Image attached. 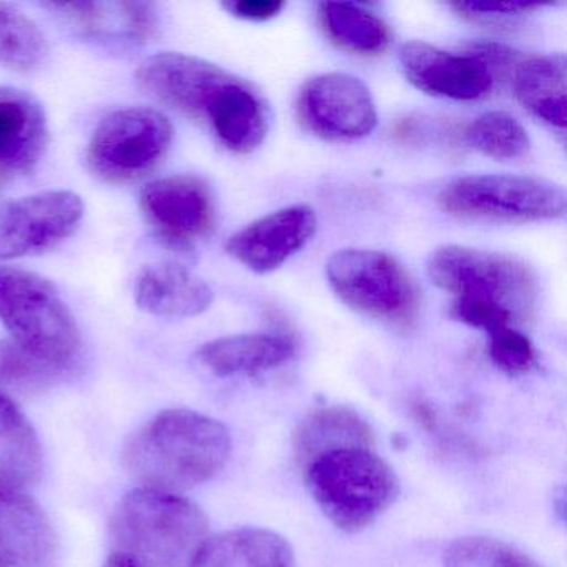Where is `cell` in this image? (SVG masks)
<instances>
[{
	"mask_svg": "<svg viewBox=\"0 0 567 567\" xmlns=\"http://www.w3.org/2000/svg\"><path fill=\"white\" fill-rule=\"evenodd\" d=\"M137 82L162 104L207 124L235 154L257 151L270 131V109L260 92L204 59L152 55L138 68Z\"/></svg>",
	"mask_w": 567,
	"mask_h": 567,
	"instance_id": "obj_1",
	"label": "cell"
},
{
	"mask_svg": "<svg viewBox=\"0 0 567 567\" xmlns=\"http://www.w3.org/2000/svg\"><path fill=\"white\" fill-rule=\"evenodd\" d=\"M230 453V431L220 421L197 411L167 410L131 437L124 464L147 489L178 494L210 481Z\"/></svg>",
	"mask_w": 567,
	"mask_h": 567,
	"instance_id": "obj_2",
	"label": "cell"
},
{
	"mask_svg": "<svg viewBox=\"0 0 567 567\" xmlns=\"http://www.w3.org/2000/svg\"><path fill=\"white\" fill-rule=\"evenodd\" d=\"M111 530L117 553L141 567H190L208 539V519L178 494L141 487L122 497Z\"/></svg>",
	"mask_w": 567,
	"mask_h": 567,
	"instance_id": "obj_3",
	"label": "cell"
},
{
	"mask_svg": "<svg viewBox=\"0 0 567 567\" xmlns=\"http://www.w3.org/2000/svg\"><path fill=\"white\" fill-rule=\"evenodd\" d=\"M305 480L324 516L344 533H360L400 496L393 467L374 447L351 446L321 454L305 467Z\"/></svg>",
	"mask_w": 567,
	"mask_h": 567,
	"instance_id": "obj_4",
	"label": "cell"
},
{
	"mask_svg": "<svg viewBox=\"0 0 567 567\" xmlns=\"http://www.w3.org/2000/svg\"><path fill=\"white\" fill-rule=\"evenodd\" d=\"M0 321L32 357L62 370L74 367L81 330L51 281L21 268L0 267Z\"/></svg>",
	"mask_w": 567,
	"mask_h": 567,
	"instance_id": "obj_5",
	"label": "cell"
},
{
	"mask_svg": "<svg viewBox=\"0 0 567 567\" xmlns=\"http://www.w3.org/2000/svg\"><path fill=\"white\" fill-rule=\"evenodd\" d=\"M427 274L437 288L454 298L499 305L517 323L529 320L536 311L537 277L519 258L447 245L431 255Z\"/></svg>",
	"mask_w": 567,
	"mask_h": 567,
	"instance_id": "obj_6",
	"label": "cell"
},
{
	"mask_svg": "<svg viewBox=\"0 0 567 567\" xmlns=\"http://www.w3.org/2000/svg\"><path fill=\"white\" fill-rule=\"evenodd\" d=\"M328 281L343 303L391 327L410 328L420 315V291L403 265L383 251H337Z\"/></svg>",
	"mask_w": 567,
	"mask_h": 567,
	"instance_id": "obj_7",
	"label": "cell"
},
{
	"mask_svg": "<svg viewBox=\"0 0 567 567\" xmlns=\"http://www.w3.org/2000/svg\"><path fill=\"white\" fill-rule=\"evenodd\" d=\"M444 214L496 221H549L566 214L563 188L524 175H470L437 195Z\"/></svg>",
	"mask_w": 567,
	"mask_h": 567,
	"instance_id": "obj_8",
	"label": "cell"
},
{
	"mask_svg": "<svg viewBox=\"0 0 567 567\" xmlns=\"http://www.w3.org/2000/svg\"><path fill=\"white\" fill-rule=\"evenodd\" d=\"M174 141L171 121L154 109H124L102 118L87 148L91 171L109 184H134L167 157Z\"/></svg>",
	"mask_w": 567,
	"mask_h": 567,
	"instance_id": "obj_9",
	"label": "cell"
},
{
	"mask_svg": "<svg viewBox=\"0 0 567 567\" xmlns=\"http://www.w3.org/2000/svg\"><path fill=\"white\" fill-rule=\"evenodd\" d=\"M301 127L323 141H357L377 127V105L370 89L348 74H323L305 82L298 92Z\"/></svg>",
	"mask_w": 567,
	"mask_h": 567,
	"instance_id": "obj_10",
	"label": "cell"
},
{
	"mask_svg": "<svg viewBox=\"0 0 567 567\" xmlns=\"http://www.w3.org/2000/svg\"><path fill=\"white\" fill-rule=\"evenodd\" d=\"M84 217L74 192L51 190L12 202L0 212V260L44 254L71 237Z\"/></svg>",
	"mask_w": 567,
	"mask_h": 567,
	"instance_id": "obj_11",
	"label": "cell"
},
{
	"mask_svg": "<svg viewBox=\"0 0 567 567\" xmlns=\"http://www.w3.org/2000/svg\"><path fill=\"white\" fill-rule=\"evenodd\" d=\"M141 208L157 238L174 250H190L215 224L210 188L192 175L152 182L142 192Z\"/></svg>",
	"mask_w": 567,
	"mask_h": 567,
	"instance_id": "obj_12",
	"label": "cell"
},
{
	"mask_svg": "<svg viewBox=\"0 0 567 567\" xmlns=\"http://www.w3.org/2000/svg\"><path fill=\"white\" fill-rule=\"evenodd\" d=\"M400 64L410 84L434 97L480 101L494 84L493 72L473 54H451L426 42L404 44Z\"/></svg>",
	"mask_w": 567,
	"mask_h": 567,
	"instance_id": "obj_13",
	"label": "cell"
},
{
	"mask_svg": "<svg viewBox=\"0 0 567 567\" xmlns=\"http://www.w3.org/2000/svg\"><path fill=\"white\" fill-rule=\"evenodd\" d=\"M315 231L317 214L313 208L293 205L258 218L244 230L231 235L227 251L248 270L270 274L300 251Z\"/></svg>",
	"mask_w": 567,
	"mask_h": 567,
	"instance_id": "obj_14",
	"label": "cell"
},
{
	"mask_svg": "<svg viewBox=\"0 0 567 567\" xmlns=\"http://www.w3.org/2000/svg\"><path fill=\"white\" fill-rule=\"evenodd\" d=\"M58 556L44 509L21 491H0V567H54Z\"/></svg>",
	"mask_w": 567,
	"mask_h": 567,
	"instance_id": "obj_15",
	"label": "cell"
},
{
	"mask_svg": "<svg viewBox=\"0 0 567 567\" xmlns=\"http://www.w3.org/2000/svg\"><path fill=\"white\" fill-rule=\"evenodd\" d=\"M44 109L28 92L0 89V190L38 167L48 145Z\"/></svg>",
	"mask_w": 567,
	"mask_h": 567,
	"instance_id": "obj_16",
	"label": "cell"
},
{
	"mask_svg": "<svg viewBox=\"0 0 567 567\" xmlns=\"http://www.w3.org/2000/svg\"><path fill=\"white\" fill-rule=\"evenodd\" d=\"M135 301L157 317H197L214 303V291L182 265L158 264L138 275Z\"/></svg>",
	"mask_w": 567,
	"mask_h": 567,
	"instance_id": "obj_17",
	"label": "cell"
},
{
	"mask_svg": "<svg viewBox=\"0 0 567 567\" xmlns=\"http://www.w3.org/2000/svg\"><path fill=\"white\" fill-rule=\"evenodd\" d=\"M297 344L290 337L271 333L235 334L205 343L197 360L215 377L257 374L290 361Z\"/></svg>",
	"mask_w": 567,
	"mask_h": 567,
	"instance_id": "obj_18",
	"label": "cell"
},
{
	"mask_svg": "<svg viewBox=\"0 0 567 567\" xmlns=\"http://www.w3.org/2000/svg\"><path fill=\"white\" fill-rule=\"evenodd\" d=\"M190 567H295V554L280 534L244 527L208 537Z\"/></svg>",
	"mask_w": 567,
	"mask_h": 567,
	"instance_id": "obj_19",
	"label": "cell"
},
{
	"mask_svg": "<svg viewBox=\"0 0 567 567\" xmlns=\"http://www.w3.org/2000/svg\"><path fill=\"white\" fill-rule=\"evenodd\" d=\"M44 466L41 441L9 394L0 393V491L38 483Z\"/></svg>",
	"mask_w": 567,
	"mask_h": 567,
	"instance_id": "obj_20",
	"label": "cell"
},
{
	"mask_svg": "<svg viewBox=\"0 0 567 567\" xmlns=\"http://www.w3.org/2000/svg\"><path fill=\"white\" fill-rule=\"evenodd\" d=\"M567 62L563 54L517 62L514 94L534 115L557 131L566 128Z\"/></svg>",
	"mask_w": 567,
	"mask_h": 567,
	"instance_id": "obj_21",
	"label": "cell"
},
{
	"mask_svg": "<svg viewBox=\"0 0 567 567\" xmlns=\"http://www.w3.org/2000/svg\"><path fill=\"white\" fill-rule=\"evenodd\" d=\"M351 446L374 447V434L370 424L350 408L315 410L295 431V457L301 470L321 454Z\"/></svg>",
	"mask_w": 567,
	"mask_h": 567,
	"instance_id": "obj_22",
	"label": "cell"
},
{
	"mask_svg": "<svg viewBox=\"0 0 567 567\" xmlns=\"http://www.w3.org/2000/svg\"><path fill=\"white\" fill-rule=\"evenodd\" d=\"M318 16L328 39L351 54L373 58L383 54L390 45V28L383 19L360 6L321 2Z\"/></svg>",
	"mask_w": 567,
	"mask_h": 567,
	"instance_id": "obj_23",
	"label": "cell"
},
{
	"mask_svg": "<svg viewBox=\"0 0 567 567\" xmlns=\"http://www.w3.org/2000/svg\"><path fill=\"white\" fill-rule=\"evenodd\" d=\"M49 55L45 35L14 6L0 2V65L16 72L38 71Z\"/></svg>",
	"mask_w": 567,
	"mask_h": 567,
	"instance_id": "obj_24",
	"label": "cell"
},
{
	"mask_svg": "<svg viewBox=\"0 0 567 567\" xmlns=\"http://www.w3.org/2000/svg\"><path fill=\"white\" fill-rule=\"evenodd\" d=\"M464 141L494 161H517L530 148L529 135L517 118L506 112H487L471 122Z\"/></svg>",
	"mask_w": 567,
	"mask_h": 567,
	"instance_id": "obj_25",
	"label": "cell"
},
{
	"mask_svg": "<svg viewBox=\"0 0 567 567\" xmlns=\"http://www.w3.org/2000/svg\"><path fill=\"white\" fill-rule=\"evenodd\" d=\"M68 373V370L32 357L12 340H0V393H6V390L19 393L44 390Z\"/></svg>",
	"mask_w": 567,
	"mask_h": 567,
	"instance_id": "obj_26",
	"label": "cell"
},
{
	"mask_svg": "<svg viewBox=\"0 0 567 567\" xmlns=\"http://www.w3.org/2000/svg\"><path fill=\"white\" fill-rule=\"evenodd\" d=\"M444 567H543L509 544L491 537L454 540L444 554Z\"/></svg>",
	"mask_w": 567,
	"mask_h": 567,
	"instance_id": "obj_27",
	"label": "cell"
},
{
	"mask_svg": "<svg viewBox=\"0 0 567 567\" xmlns=\"http://www.w3.org/2000/svg\"><path fill=\"white\" fill-rule=\"evenodd\" d=\"M489 357L507 374H524L536 367V350L526 334L507 327L491 333Z\"/></svg>",
	"mask_w": 567,
	"mask_h": 567,
	"instance_id": "obj_28",
	"label": "cell"
},
{
	"mask_svg": "<svg viewBox=\"0 0 567 567\" xmlns=\"http://www.w3.org/2000/svg\"><path fill=\"white\" fill-rule=\"evenodd\" d=\"M451 317L460 323L487 331L489 334L514 323L509 311L504 310L499 305L471 300V298H454L451 305Z\"/></svg>",
	"mask_w": 567,
	"mask_h": 567,
	"instance_id": "obj_29",
	"label": "cell"
},
{
	"mask_svg": "<svg viewBox=\"0 0 567 567\" xmlns=\"http://www.w3.org/2000/svg\"><path fill=\"white\" fill-rule=\"evenodd\" d=\"M453 8L456 9L461 18L467 19V21L494 24V22H504L509 21V19L534 14V12L543 9V4H537V2H509V4L461 2V4H454Z\"/></svg>",
	"mask_w": 567,
	"mask_h": 567,
	"instance_id": "obj_30",
	"label": "cell"
},
{
	"mask_svg": "<svg viewBox=\"0 0 567 567\" xmlns=\"http://www.w3.org/2000/svg\"><path fill=\"white\" fill-rule=\"evenodd\" d=\"M51 8L71 19L82 31L91 34L104 32L109 11H111V4H104V2H65V4H51Z\"/></svg>",
	"mask_w": 567,
	"mask_h": 567,
	"instance_id": "obj_31",
	"label": "cell"
},
{
	"mask_svg": "<svg viewBox=\"0 0 567 567\" xmlns=\"http://www.w3.org/2000/svg\"><path fill=\"white\" fill-rule=\"evenodd\" d=\"M124 18L125 34L138 41H145L154 35L157 29V12L155 6L148 2H121Z\"/></svg>",
	"mask_w": 567,
	"mask_h": 567,
	"instance_id": "obj_32",
	"label": "cell"
},
{
	"mask_svg": "<svg viewBox=\"0 0 567 567\" xmlns=\"http://www.w3.org/2000/svg\"><path fill=\"white\" fill-rule=\"evenodd\" d=\"M224 8L235 18L251 22H267L277 18L285 9L280 0H234L225 2Z\"/></svg>",
	"mask_w": 567,
	"mask_h": 567,
	"instance_id": "obj_33",
	"label": "cell"
},
{
	"mask_svg": "<svg viewBox=\"0 0 567 567\" xmlns=\"http://www.w3.org/2000/svg\"><path fill=\"white\" fill-rule=\"evenodd\" d=\"M104 567H141L135 560H132L131 557L124 556L121 553H114L111 557H109L107 563H105Z\"/></svg>",
	"mask_w": 567,
	"mask_h": 567,
	"instance_id": "obj_34",
	"label": "cell"
}]
</instances>
